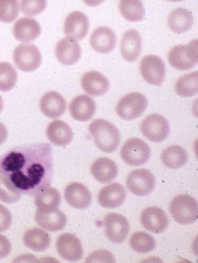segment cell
<instances>
[{"instance_id": "cell-7", "label": "cell", "mask_w": 198, "mask_h": 263, "mask_svg": "<svg viewBox=\"0 0 198 263\" xmlns=\"http://www.w3.org/2000/svg\"><path fill=\"white\" fill-rule=\"evenodd\" d=\"M140 130L147 140L153 143H161L169 137L170 124L164 116L152 114L142 122Z\"/></svg>"}, {"instance_id": "cell-16", "label": "cell", "mask_w": 198, "mask_h": 263, "mask_svg": "<svg viewBox=\"0 0 198 263\" xmlns=\"http://www.w3.org/2000/svg\"><path fill=\"white\" fill-rule=\"evenodd\" d=\"M81 85L87 95L93 97H99L104 96L109 91L110 82L102 73L91 71L82 76Z\"/></svg>"}, {"instance_id": "cell-31", "label": "cell", "mask_w": 198, "mask_h": 263, "mask_svg": "<svg viewBox=\"0 0 198 263\" xmlns=\"http://www.w3.org/2000/svg\"><path fill=\"white\" fill-rule=\"evenodd\" d=\"M118 10L123 17L129 22H140L146 14L142 0H120Z\"/></svg>"}, {"instance_id": "cell-9", "label": "cell", "mask_w": 198, "mask_h": 263, "mask_svg": "<svg viewBox=\"0 0 198 263\" xmlns=\"http://www.w3.org/2000/svg\"><path fill=\"white\" fill-rule=\"evenodd\" d=\"M140 74L150 85L161 86L166 76L164 61L156 55H147L142 59L140 65Z\"/></svg>"}, {"instance_id": "cell-33", "label": "cell", "mask_w": 198, "mask_h": 263, "mask_svg": "<svg viewBox=\"0 0 198 263\" xmlns=\"http://www.w3.org/2000/svg\"><path fill=\"white\" fill-rule=\"evenodd\" d=\"M129 245L135 252L147 254L154 250L156 243L155 238L150 234L144 232H138L131 236Z\"/></svg>"}, {"instance_id": "cell-26", "label": "cell", "mask_w": 198, "mask_h": 263, "mask_svg": "<svg viewBox=\"0 0 198 263\" xmlns=\"http://www.w3.org/2000/svg\"><path fill=\"white\" fill-rule=\"evenodd\" d=\"M91 173L93 177L99 183H107L116 178L118 167L111 159L101 157L92 163Z\"/></svg>"}, {"instance_id": "cell-1", "label": "cell", "mask_w": 198, "mask_h": 263, "mask_svg": "<svg viewBox=\"0 0 198 263\" xmlns=\"http://www.w3.org/2000/svg\"><path fill=\"white\" fill-rule=\"evenodd\" d=\"M0 172L10 179L21 194L35 195L52 182V147L41 143L14 148L3 157Z\"/></svg>"}, {"instance_id": "cell-21", "label": "cell", "mask_w": 198, "mask_h": 263, "mask_svg": "<svg viewBox=\"0 0 198 263\" xmlns=\"http://www.w3.org/2000/svg\"><path fill=\"white\" fill-rule=\"evenodd\" d=\"M39 108L44 116L50 119L61 117L66 111L67 102L65 98L57 91H49L41 98Z\"/></svg>"}, {"instance_id": "cell-5", "label": "cell", "mask_w": 198, "mask_h": 263, "mask_svg": "<svg viewBox=\"0 0 198 263\" xmlns=\"http://www.w3.org/2000/svg\"><path fill=\"white\" fill-rule=\"evenodd\" d=\"M120 155L126 164L140 166L149 161L151 156V149L143 140L131 138L123 144Z\"/></svg>"}, {"instance_id": "cell-15", "label": "cell", "mask_w": 198, "mask_h": 263, "mask_svg": "<svg viewBox=\"0 0 198 263\" xmlns=\"http://www.w3.org/2000/svg\"><path fill=\"white\" fill-rule=\"evenodd\" d=\"M127 193L118 183H111L103 187L97 194V202L104 209H116L126 201Z\"/></svg>"}, {"instance_id": "cell-20", "label": "cell", "mask_w": 198, "mask_h": 263, "mask_svg": "<svg viewBox=\"0 0 198 263\" xmlns=\"http://www.w3.org/2000/svg\"><path fill=\"white\" fill-rule=\"evenodd\" d=\"M143 48L141 35L136 30L131 29L123 33L120 51L122 57L128 62H135Z\"/></svg>"}, {"instance_id": "cell-2", "label": "cell", "mask_w": 198, "mask_h": 263, "mask_svg": "<svg viewBox=\"0 0 198 263\" xmlns=\"http://www.w3.org/2000/svg\"><path fill=\"white\" fill-rule=\"evenodd\" d=\"M88 131L100 151L112 154L118 149L121 139L120 131L109 121L95 119L90 124Z\"/></svg>"}, {"instance_id": "cell-40", "label": "cell", "mask_w": 198, "mask_h": 263, "mask_svg": "<svg viewBox=\"0 0 198 263\" xmlns=\"http://www.w3.org/2000/svg\"><path fill=\"white\" fill-rule=\"evenodd\" d=\"M11 249L12 245L10 240L4 235H0V259L8 256Z\"/></svg>"}, {"instance_id": "cell-43", "label": "cell", "mask_w": 198, "mask_h": 263, "mask_svg": "<svg viewBox=\"0 0 198 263\" xmlns=\"http://www.w3.org/2000/svg\"><path fill=\"white\" fill-rule=\"evenodd\" d=\"M4 100H3L2 97L0 96V113H1V111L4 109Z\"/></svg>"}, {"instance_id": "cell-6", "label": "cell", "mask_w": 198, "mask_h": 263, "mask_svg": "<svg viewBox=\"0 0 198 263\" xmlns=\"http://www.w3.org/2000/svg\"><path fill=\"white\" fill-rule=\"evenodd\" d=\"M148 106L146 98L141 93L132 92L120 99L115 111L123 120L131 121L140 117Z\"/></svg>"}, {"instance_id": "cell-24", "label": "cell", "mask_w": 198, "mask_h": 263, "mask_svg": "<svg viewBox=\"0 0 198 263\" xmlns=\"http://www.w3.org/2000/svg\"><path fill=\"white\" fill-rule=\"evenodd\" d=\"M13 33L16 41L27 44L37 39L41 33V27L36 20L24 17L15 23Z\"/></svg>"}, {"instance_id": "cell-10", "label": "cell", "mask_w": 198, "mask_h": 263, "mask_svg": "<svg viewBox=\"0 0 198 263\" xmlns=\"http://www.w3.org/2000/svg\"><path fill=\"white\" fill-rule=\"evenodd\" d=\"M126 186L132 194L143 197L150 194L155 189L156 180L149 170H135L128 175Z\"/></svg>"}, {"instance_id": "cell-34", "label": "cell", "mask_w": 198, "mask_h": 263, "mask_svg": "<svg viewBox=\"0 0 198 263\" xmlns=\"http://www.w3.org/2000/svg\"><path fill=\"white\" fill-rule=\"evenodd\" d=\"M17 82V72L12 64L0 63V91L7 92L13 89Z\"/></svg>"}, {"instance_id": "cell-37", "label": "cell", "mask_w": 198, "mask_h": 263, "mask_svg": "<svg viewBox=\"0 0 198 263\" xmlns=\"http://www.w3.org/2000/svg\"><path fill=\"white\" fill-rule=\"evenodd\" d=\"M47 5V0H22L21 10L26 16H37L45 10Z\"/></svg>"}, {"instance_id": "cell-12", "label": "cell", "mask_w": 198, "mask_h": 263, "mask_svg": "<svg viewBox=\"0 0 198 263\" xmlns=\"http://www.w3.org/2000/svg\"><path fill=\"white\" fill-rule=\"evenodd\" d=\"M59 255L65 261H74L82 259L84 255V249L82 241L75 235L65 233L60 235L56 243Z\"/></svg>"}, {"instance_id": "cell-39", "label": "cell", "mask_w": 198, "mask_h": 263, "mask_svg": "<svg viewBox=\"0 0 198 263\" xmlns=\"http://www.w3.org/2000/svg\"><path fill=\"white\" fill-rule=\"evenodd\" d=\"M12 224V215L8 209L0 204V232L10 229Z\"/></svg>"}, {"instance_id": "cell-19", "label": "cell", "mask_w": 198, "mask_h": 263, "mask_svg": "<svg viewBox=\"0 0 198 263\" xmlns=\"http://www.w3.org/2000/svg\"><path fill=\"white\" fill-rule=\"evenodd\" d=\"M116 36L112 29L101 27L95 29L90 37V45L99 53H109L116 46Z\"/></svg>"}, {"instance_id": "cell-30", "label": "cell", "mask_w": 198, "mask_h": 263, "mask_svg": "<svg viewBox=\"0 0 198 263\" xmlns=\"http://www.w3.org/2000/svg\"><path fill=\"white\" fill-rule=\"evenodd\" d=\"M188 155L185 149L180 146H171L163 151L161 160L170 169L176 170L183 167L187 163Z\"/></svg>"}, {"instance_id": "cell-32", "label": "cell", "mask_w": 198, "mask_h": 263, "mask_svg": "<svg viewBox=\"0 0 198 263\" xmlns=\"http://www.w3.org/2000/svg\"><path fill=\"white\" fill-rule=\"evenodd\" d=\"M175 91L183 98H190L196 96L198 92L197 71L189 73L180 78L175 84Z\"/></svg>"}, {"instance_id": "cell-8", "label": "cell", "mask_w": 198, "mask_h": 263, "mask_svg": "<svg viewBox=\"0 0 198 263\" xmlns=\"http://www.w3.org/2000/svg\"><path fill=\"white\" fill-rule=\"evenodd\" d=\"M13 61L16 67L24 72H33L39 68L42 55L33 44H21L13 52Z\"/></svg>"}, {"instance_id": "cell-29", "label": "cell", "mask_w": 198, "mask_h": 263, "mask_svg": "<svg viewBox=\"0 0 198 263\" xmlns=\"http://www.w3.org/2000/svg\"><path fill=\"white\" fill-rule=\"evenodd\" d=\"M24 244L34 252H44L51 246V238L50 235L39 229H31L27 230L23 237Z\"/></svg>"}, {"instance_id": "cell-23", "label": "cell", "mask_w": 198, "mask_h": 263, "mask_svg": "<svg viewBox=\"0 0 198 263\" xmlns=\"http://www.w3.org/2000/svg\"><path fill=\"white\" fill-rule=\"evenodd\" d=\"M95 111V102L87 95L77 96L70 103V114L74 120L78 122L89 121Z\"/></svg>"}, {"instance_id": "cell-28", "label": "cell", "mask_w": 198, "mask_h": 263, "mask_svg": "<svg viewBox=\"0 0 198 263\" xmlns=\"http://www.w3.org/2000/svg\"><path fill=\"white\" fill-rule=\"evenodd\" d=\"M35 204L37 210H54L58 209L62 201L60 192L48 186L35 194Z\"/></svg>"}, {"instance_id": "cell-14", "label": "cell", "mask_w": 198, "mask_h": 263, "mask_svg": "<svg viewBox=\"0 0 198 263\" xmlns=\"http://www.w3.org/2000/svg\"><path fill=\"white\" fill-rule=\"evenodd\" d=\"M55 55L59 62L63 65H74L82 58V48L77 40L67 36L57 43Z\"/></svg>"}, {"instance_id": "cell-22", "label": "cell", "mask_w": 198, "mask_h": 263, "mask_svg": "<svg viewBox=\"0 0 198 263\" xmlns=\"http://www.w3.org/2000/svg\"><path fill=\"white\" fill-rule=\"evenodd\" d=\"M65 198L68 204L77 209H85L91 204V194L85 185L77 182L70 183L65 191Z\"/></svg>"}, {"instance_id": "cell-4", "label": "cell", "mask_w": 198, "mask_h": 263, "mask_svg": "<svg viewBox=\"0 0 198 263\" xmlns=\"http://www.w3.org/2000/svg\"><path fill=\"white\" fill-rule=\"evenodd\" d=\"M197 61V40H193L187 45L175 46L168 53L170 65L179 71H188L194 68Z\"/></svg>"}, {"instance_id": "cell-36", "label": "cell", "mask_w": 198, "mask_h": 263, "mask_svg": "<svg viewBox=\"0 0 198 263\" xmlns=\"http://www.w3.org/2000/svg\"><path fill=\"white\" fill-rule=\"evenodd\" d=\"M19 5L17 0H0V22H13L19 16Z\"/></svg>"}, {"instance_id": "cell-41", "label": "cell", "mask_w": 198, "mask_h": 263, "mask_svg": "<svg viewBox=\"0 0 198 263\" xmlns=\"http://www.w3.org/2000/svg\"><path fill=\"white\" fill-rule=\"evenodd\" d=\"M7 137H8V131H7V127L0 122V145L5 143Z\"/></svg>"}, {"instance_id": "cell-17", "label": "cell", "mask_w": 198, "mask_h": 263, "mask_svg": "<svg viewBox=\"0 0 198 263\" xmlns=\"http://www.w3.org/2000/svg\"><path fill=\"white\" fill-rule=\"evenodd\" d=\"M88 30L89 21L88 16L82 12H72L65 19L64 32L66 36L82 41L88 34Z\"/></svg>"}, {"instance_id": "cell-42", "label": "cell", "mask_w": 198, "mask_h": 263, "mask_svg": "<svg viewBox=\"0 0 198 263\" xmlns=\"http://www.w3.org/2000/svg\"><path fill=\"white\" fill-rule=\"evenodd\" d=\"M105 0H83L84 4L88 7H95L101 5Z\"/></svg>"}, {"instance_id": "cell-11", "label": "cell", "mask_w": 198, "mask_h": 263, "mask_svg": "<svg viewBox=\"0 0 198 263\" xmlns=\"http://www.w3.org/2000/svg\"><path fill=\"white\" fill-rule=\"evenodd\" d=\"M105 234L109 241L115 244L123 243L130 230L128 220L118 213H109L104 218Z\"/></svg>"}, {"instance_id": "cell-18", "label": "cell", "mask_w": 198, "mask_h": 263, "mask_svg": "<svg viewBox=\"0 0 198 263\" xmlns=\"http://www.w3.org/2000/svg\"><path fill=\"white\" fill-rule=\"evenodd\" d=\"M35 221L39 227L48 232H59L66 226V215L59 210H36Z\"/></svg>"}, {"instance_id": "cell-27", "label": "cell", "mask_w": 198, "mask_h": 263, "mask_svg": "<svg viewBox=\"0 0 198 263\" xmlns=\"http://www.w3.org/2000/svg\"><path fill=\"white\" fill-rule=\"evenodd\" d=\"M169 28L176 33L189 31L193 25V16L189 10L178 8L172 11L168 16Z\"/></svg>"}, {"instance_id": "cell-13", "label": "cell", "mask_w": 198, "mask_h": 263, "mask_svg": "<svg viewBox=\"0 0 198 263\" xmlns=\"http://www.w3.org/2000/svg\"><path fill=\"white\" fill-rule=\"evenodd\" d=\"M140 221L143 227L152 233H162L169 226V218L166 212L154 206L147 208L142 212Z\"/></svg>"}, {"instance_id": "cell-38", "label": "cell", "mask_w": 198, "mask_h": 263, "mask_svg": "<svg viewBox=\"0 0 198 263\" xmlns=\"http://www.w3.org/2000/svg\"><path fill=\"white\" fill-rule=\"evenodd\" d=\"M115 261V257L110 252L107 250L95 251L92 252L88 258L85 260L86 263L91 262H106V263H113Z\"/></svg>"}, {"instance_id": "cell-3", "label": "cell", "mask_w": 198, "mask_h": 263, "mask_svg": "<svg viewBox=\"0 0 198 263\" xmlns=\"http://www.w3.org/2000/svg\"><path fill=\"white\" fill-rule=\"evenodd\" d=\"M170 212L176 222L181 224H193L198 218L197 201L188 194H180L172 200Z\"/></svg>"}, {"instance_id": "cell-35", "label": "cell", "mask_w": 198, "mask_h": 263, "mask_svg": "<svg viewBox=\"0 0 198 263\" xmlns=\"http://www.w3.org/2000/svg\"><path fill=\"white\" fill-rule=\"evenodd\" d=\"M21 197V192L13 186L10 179L0 172V201L12 204L19 201Z\"/></svg>"}, {"instance_id": "cell-25", "label": "cell", "mask_w": 198, "mask_h": 263, "mask_svg": "<svg viewBox=\"0 0 198 263\" xmlns=\"http://www.w3.org/2000/svg\"><path fill=\"white\" fill-rule=\"evenodd\" d=\"M46 135L49 141L57 146H67L74 137L71 127L62 120H54L49 124Z\"/></svg>"}, {"instance_id": "cell-44", "label": "cell", "mask_w": 198, "mask_h": 263, "mask_svg": "<svg viewBox=\"0 0 198 263\" xmlns=\"http://www.w3.org/2000/svg\"><path fill=\"white\" fill-rule=\"evenodd\" d=\"M167 1H169V2L177 3L184 1V0H167Z\"/></svg>"}]
</instances>
